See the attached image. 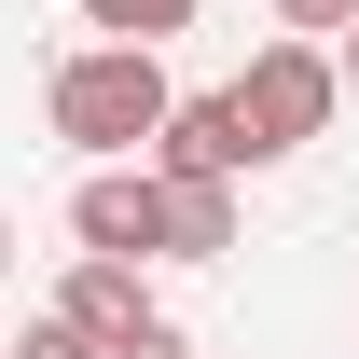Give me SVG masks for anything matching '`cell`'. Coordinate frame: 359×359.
I'll return each instance as SVG.
<instances>
[{"label": "cell", "mask_w": 359, "mask_h": 359, "mask_svg": "<svg viewBox=\"0 0 359 359\" xmlns=\"http://www.w3.org/2000/svg\"><path fill=\"white\" fill-rule=\"evenodd\" d=\"M69 235H83L97 263H166V180H152V166H83Z\"/></svg>", "instance_id": "cell-3"}, {"label": "cell", "mask_w": 359, "mask_h": 359, "mask_svg": "<svg viewBox=\"0 0 359 359\" xmlns=\"http://www.w3.org/2000/svg\"><path fill=\"white\" fill-rule=\"evenodd\" d=\"M55 318H69V332H83V346H125L138 318H152V290H138V263H69V290H55Z\"/></svg>", "instance_id": "cell-5"}, {"label": "cell", "mask_w": 359, "mask_h": 359, "mask_svg": "<svg viewBox=\"0 0 359 359\" xmlns=\"http://www.w3.org/2000/svg\"><path fill=\"white\" fill-rule=\"evenodd\" d=\"M111 359H194V332H180V318H138V332H125Z\"/></svg>", "instance_id": "cell-10"}, {"label": "cell", "mask_w": 359, "mask_h": 359, "mask_svg": "<svg viewBox=\"0 0 359 359\" xmlns=\"http://www.w3.org/2000/svg\"><path fill=\"white\" fill-rule=\"evenodd\" d=\"M0 359H111V346H83L69 318H28V346H0Z\"/></svg>", "instance_id": "cell-9"}, {"label": "cell", "mask_w": 359, "mask_h": 359, "mask_svg": "<svg viewBox=\"0 0 359 359\" xmlns=\"http://www.w3.org/2000/svg\"><path fill=\"white\" fill-rule=\"evenodd\" d=\"M152 180H249V125H235V97H180L166 138H152Z\"/></svg>", "instance_id": "cell-4"}, {"label": "cell", "mask_w": 359, "mask_h": 359, "mask_svg": "<svg viewBox=\"0 0 359 359\" xmlns=\"http://www.w3.org/2000/svg\"><path fill=\"white\" fill-rule=\"evenodd\" d=\"M42 111H55V138H69V152H97V166H152V138H166L180 83H166V55H138V42H83V55H55Z\"/></svg>", "instance_id": "cell-1"}, {"label": "cell", "mask_w": 359, "mask_h": 359, "mask_svg": "<svg viewBox=\"0 0 359 359\" xmlns=\"http://www.w3.org/2000/svg\"><path fill=\"white\" fill-rule=\"evenodd\" d=\"M222 97H235V125H249V166H290L304 138H332V111H346V69H332V42H263Z\"/></svg>", "instance_id": "cell-2"}, {"label": "cell", "mask_w": 359, "mask_h": 359, "mask_svg": "<svg viewBox=\"0 0 359 359\" xmlns=\"http://www.w3.org/2000/svg\"><path fill=\"white\" fill-rule=\"evenodd\" d=\"M249 208H235V180H166V263H222Z\"/></svg>", "instance_id": "cell-6"}, {"label": "cell", "mask_w": 359, "mask_h": 359, "mask_svg": "<svg viewBox=\"0 0 359 359\" xmlns=\"http://www.w3.org/2000/svg\"><path fill=\"white\" fill-rule=\"evenodd\" d=\"M332 69H346V97H359V28H346V42H332Z\"/></svg>", "instance_id": "cell-11"}, {"label": "cell", "mask_w": 359, "mask_h": 359, "mask_svg": "<svg viewBox=\"0 0 359 359\" xmlns=\"http://www.w3.org/2000/svg\"><path fill=\"white\" fill-rule=\"evenodd\" d=\"M276 28H290V42H346L359 0H276Z\"/></svg>", "instance_id": "cell-8"}, {"label": "cell", "mask_w": 359, "mask_h": 359, "mask_svg": "<svg viewBox=\"0 0 359 359\" xmlns=\"http://www.w3.org/2000/svg\"><path fill=\"white\" fill-rule=\"evenodd\" d=\"M83 28H97V42H138V55H166L180 28H194V0H83Z\"/></svg>", "instance_id": "cell-7"}, {"label": "cell", "mask_w": 359, "mask_h": 359, "mask_svg": "<svg viewBox=\"0 0 359 359\" xmlns=\"http://www.w3.org/2000/svg\"><path fill=\"white\" fill-rule=\"evenodd\" d=\"M0 276H14V222H0Z\"/></svg>", "instance_id": "cell-12"}]
</instances>
